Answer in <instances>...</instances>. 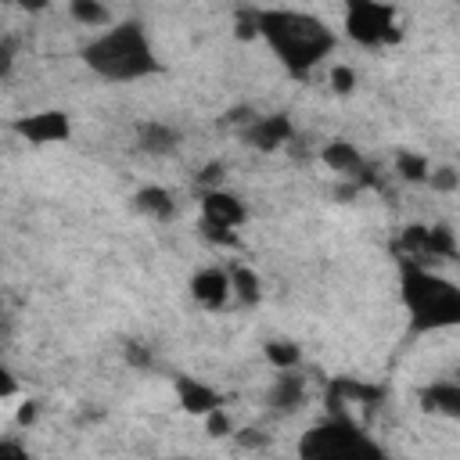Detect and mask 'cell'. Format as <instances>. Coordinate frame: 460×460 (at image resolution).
<instances>
[{"label":"cell","mask_w":460,"mask_h":460,"mask_svg":"<svg viewBox=\"0 0 460 460\" xmlns=\"http://www.w3.org/2000/svg\"><path fill=\"white\" fill-rule=\"evenodd\" d=\"M255 40H262L295 79L320 68L338 43L323 18L291 7H255Z\"/></svg>","instance_id":"6da1fadb"},{"label":"cell","mask_w":460,"mask_h":460,"mask_svg":"<svg viewBox=\"0 0 460 460\" xmlns=\"http://www.w3.org/2000/svg\"><path fill=\"white\" fill-rule=\"evenodd\" d=\"M83 61L104 83H137L162 72V61L137 18L108 22L93 40H86Z\"/></svg>","instance_id":"7a4b0ae2"},{"label":"cell","mask_w":460,"mask_h":460,"mask_svg":"<svg viewBox=\"0 0 460 460\" xmlns=\"http://www.w3.org/2000/svg\"><path fill=\"white\" fill-rule=\"evenodd\" d=\"M399 280L413 334H431L460 323V288L449 277L435 273L428 262L399 259Z\"/></svg>","instance_id":"3957f363"},{"label":"cell","mask_w":460,"mask_h":460,"mask_svg":"<svg viewBox=\"0 0 460 460\" xmlns=\"http://www.w3.org/2000/svg\"><path fill=\"white\" fill-rule=\"evenodd\" d=\"M302 456H331V460H359V456H377V446L352 424L345 413H331L323 424L309 428L298 442Z\"/></svg>","instance_id":"277c9868"},{"label":"cell","mask_w":460,"mask_h":460,"mask_svg":"<svg viewBox=\"0 0 460 460\" xmlns=\"http://www.w3.org/2000/svg\"><path fill=\"white\" fill-rule=\"evenodd\" d=\"M345 32L359 47H388L402 36L395 7L385 0H345Z\"/></svg>","instance_id":"5b68a950"},{"label":"cell","mask_w":460,"mask_h":460,"mask_svg":"<svg viewBox=\"0 0 460 460\" xmlns=\"http://www.w3.org/2000/svg\"><path fill=\"white\" fill-rule=\"evenodd\" d=\"M244 219H248V208L234 190H223V187L201 190V226H205V234L212 241L230 244L234 230L244 226Z\"/></svg>","instance_id":"8992f818"},{"label":"cell","mask_w":460,"mask_h":460,"mask_svg":"<svg viewBox=\"0 0 460 460\" xmlns=\"http://www.w3.org/2000/svg\"><path fill=\"white\" fill-rule=\"evenodd\" d=\"M14 133L29 144H65L72 137V119L61 108H43L14 119Z\"/></svg>","instance_id":"52a82bcc"},{"label":"cell","mask_w":460,"mask_h":460,"mask_svg":"<svg viewBox=\"0 0 460 460\" xmlns=\"http://www.w3.org/2000/svg\"><path fill=\"white\" fill-rule=\"evenodd\" d=\"M295 129H291V119L288 115H255L244 129H241V140L259 147V151H277L284 144H291Z\"/></svg>","instance_id":"ba28073f"},{"label":"cell","mask_w":460,"mask_h":460,"mask_svg":"<svg viewBox=\"0 0 460 460\" xmlns=\"http://www.w3.org/2000/svg\"><path fill=\"white\" fill-rule=\"evenodd\" d=\"M190 298L205 309H223L230 302V273L219 266H205L190 277Z\"/></svg>","instance_id":"9c48e42d"},{"label":"cell","mask_w":460,"mask_h":460,"mask_svg":"<svg viewBox=\"0 0 460 460\" xmlns=\"http://www.w3.org/2000/svg\"><path fill=\"white\" fill-rule=\"evenodd\" d=\"M172 388H176L180 406H183L187 413H194V417H205L208 410L223 406V395H219L212 385H205V381H198V377H190V374H180V377L172 381Z\"/></svg>","instance_id":"30bf717a"},{"label":"cell","mask_w":460,"mask_h":460,"mask_svg":"<svg viewBox=\"0 0 460 460\" xmlns=\"http://www.w3.org/2000/svg\"><path fill=\"white\" fill-rule=\"evenodd\" d=\"M305 402V377L291 367V370H280L273 388H270V406L280 410V413H291Z\"/></svg>","instance_id":"8fae6325"},{"label":"cell","mask_w":460,"mask_h":460,"mask_svg":"<svg viewBox=\"0 0 460 460\" xmlns=\"http://www.w3.org/2000/svg\"><path fill=\"white\" fill-rule=\"evenodd\" d=\"M320 158H323V165H331L338 176H349V180L363 176V169H367V158H363L359 147L349 144V140H331V144L320 151Z\"/></svg>","instance_id":"7c38bea8"},{"label":"cell","mask_w":460,"mask_h":460,"mask_svg":"<svg viewBox=\"0 0 460 460\" xmlns=\"http://www.w3.org/2000/svg\"><path fill=\"white\" fill-rule=\"evenodd\" d=\"M137 140H140L144 155H169V151H176L180 133L172 126H165V122H140L137 126Z\"/></svg>","instance_id":"4fadbf2b"},{"label":"cell","mask_w":460,"mask_h":460,"mask_svg":"<svg viewBox=\"0 0 460 460\" xmlns=\"http://www.w3.org/2000/svg\"><path fill=\"white\" fill-rule=\"evenodd\" d=\"M420 399H424V410H431V413H446V417L460 413V385L456 381H435L431 388L420 392Z\"/></svg>","instance_id":"5bb4252c"},{"label":"cell","mask_w":460,"mask_h":460,"mask_svg":"<svg viewBox=\"0 0 460 460\" xmlns=\"http://www.w3.org/2000/svg\"><path fill=\"white\" fill-rule=\"evenodd\" d=\"M133 201H137V208H140L144 216H151V219H169V216L176 212V205H172V194H169L165 187H158V183H147V187H140V190L133 194Z\"/></svg>","instance_id":"9a60e30c"},{"label":"cell","mask_w":460,"mask_h":460,"mask_svg":"<svg viewBox=\"0 0 460 460\" xmlns=\"http://www.w3.org/2000/svg\"><path fill=\"white\" fill-rule=\"evenodd\" d=\"M68 14L83 29H104L111 22V11L104 7V0H68Z\"/></svg>","instance_id":"2e32d148"},{"label":"cell","mask_w":460,"mask_h":460,"mask_svg":"<svg viewBox=\"0 0 460 460\" xmlns=\"http://www.w3.org/2000/svg\"><path fill=\"white\" fill-rule=\"evenodd\" d=\"M230 298H237L241 305H255V302L262 298L259 277H255L248 266H234V270H230Z\"/></svg>","instance_id":"e0dca14e"},{"label":"cell","mask_w":460,"mask_h":460,"mask_svg":"<svg viewBox=\"0 0 460 460\" xmlns=\"http://www.w3.org/2000/svg\"><path fill=\"white\" fill-rule=\"evenodd\" d=\"M395 169H399V176L410 180V183H428L431 162H428L424 155H417V151H399V155H395Z\"/></svg>","instance_id":"ac0fdd59"},{"label":"cell","mask_w":460,"mask_h":460,"mask_svg":"<svg viewBox=\"0 0 460 460\" xmlns=\"http://www.w3.org/2000/svg\"><path fill=\"white\" fill-rule=\"evenodd\" d=\"M266 359H270L277 370H291V367H298L302 352H298L295 341H270V345H266Z\"/></svg>","instance_id":"d6986e66"},{"label":"cell","mask_w":460,"mask_h":460,"mask_svg":"<svg viewBox=\"0 0 460 460\" xmlns=\"http://www.w3.org/2000/svg\"><path fill=\"white\" fill-rule=\"evenodd\" d=\"M201 420H205V428H208V435H212V438H223V435H230V431H234V420L226 417V406L208 410Z\"/></svg>","instance_id":"ffe728a7"},{"label":"cell","mask_w":460,"mask_h":460,"mask_svg":"<svg viewBox=\"0 0 460 460\" xmlns=\"http://www.w3.org/2000/svg\"><path fill=\"white\" fill-rule=\"evenodd\" d=\"M352 86H356V72L349 65H334L331 68V90L334 93H352Z\"/></svg>","instance_id":"44dd1931"},{"label":"cell","mask_w":460,"mask_h":460,"mask_svg":"<svg viewBox=\"0 0 460 460\" xmlns=\"http://www.w3.org/2000/svg\"><path fill=\"white\" fill-rule=\"evenodd\" d=\"M428 183H431L435 190H456V169H453V165L431 169V172H428Z\"/></svg>","instance_id":"7402d4cb"},{"label":"cell","mask_w":460,"mask_h":460,"mask_svg":"<svg viewBox=\"0 0 460 460\" xmlns=\"http://www.w3.org/2000/svg\"><path fill=\"white\" fill-rule=\"evenodd\" d=\"M18 395V377L7 370V363L0 359V402H7V399H14Z\"/></svg>","instance_id":"603a6c76"},{"label":"cell","mask_w":460,"mask_h":460,"mask_svg":"<svg viewBox=\"0 0 460 460\" xmlns=\"http://www.w3.org/2000/svg\"><path fill=\"white\" fill-rule=\"evenodd\" d=\"M219 176H223V165H219V162H208V165L198 172V183H205V190H208V187H219Z\"/></svg>","instance_id":"cb8c5ba5"},{"label":"cell","mask_w":460,"mask_h":460,"mask_svg":"<svg viewBox=\"0 0 460 460\" xmlns=\"http://www.w3.org/2000/svg\"><path fill=\"white\" fill-rule=\"evenodd\" d=\"M11 61H14V47L11 43H0V75L11 72Z\"/></svg>","instance_id":"d4e9b609"},{"label":"cell","mask_w":460,"mask_h":460,"mask_svg":"<svg viewBox=\"0 0 460 460\" xmlns=\"http://www.w3.org/2000/svg\"><path fill=\"white\" fill-rule=\"evenodd\" d=\"M36 420V402H22L18 410V424H32Z\"/></svg>","instance_id":"484cf974"},{"label":"cell","mask_w":460,"mask_h":460,"mask_svg":"<svg viewBox=\"0 0 460 460\" xmlns=\"http://www.w3.org/2000/svg\"><path fill=\"white\" fill-rule=\"evenodd\" d=\"M11 4H18V7H22V11H32V14H36V11H43V7H47V0H11Z\"/></svg>","instance_id":"4316f807"}]
</instances>
